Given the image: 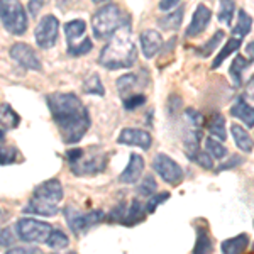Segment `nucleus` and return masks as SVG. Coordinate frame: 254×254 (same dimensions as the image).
I'll return each mask as SVG.
<instances>
[{"label": "nucleus", "mask_w": 254, "mask_h": 254, "mask_svg": "<svg viewBox=\"0 0 254 254\" xmlns=\"http://www.w3.org/2000/svg\"><path fill=\"white\" fill-rule=\"evenodd\" d=\"M208 132L212 137L219 139V141H225L227 132H225V119L222 114H214L208 121Z\"/></svg>", "instance_id": "obj_25"}, {"label": "nucleus", "mask_w": 254, "mask_h": 254, "mask_svg": "<svg viewBox=\"0 0 254 254\" xmlns=\"http://www.w3.org/2000/svg\"><path fill=\"white\" fill-rule=\"evenodd\" d=\"M146 207L144 203H141L139 200H132L129 208H126V214H124V219H122V225H127V227H132L136 225L137 222H142L146 217Z\"/></svg>", "instance_id": "obj_17"}, {"label": "nucleus", "mask_w": 254, "mask_h": 254, "mask_svg": "<svg viewBox=\"0 0 254 254\" xmlns=\"http://www.w3.org/2000/svg\"><path fill=\"white\" fill-rule=\"evenodd\" d=\"M231 114L236 119L243 121L244 124L249 127V129H253V126H254V110H253L251 105L246 104L244 98H237L236 104L232 105V109H231Z\"/></svg>", "instance_id": "obj_18"}, {"label": "nucleus", "mask_w": 254, "mask_h": 254, "mask_svg": "<svg viewBox=\"0 0 254 254\" xmlns=\"http://www.w3.org/2000/svg\"><path fill=\"white\" fill-rule=\"evenodd\" d=\"M137 75H134V73H127V75H122L121 78L117 80V90L121 95H130L132 93V90L136 88L137 85Z\"/></svg>", "instance_id": "obj_32"}, {"label": "nucleus", "mask_w": 254, "mask_h": 254, "mask_svg": "<svg viewBox=\"0 0 254 254\" xmlns=\"http://www.w3.org/2000/svg\"><path fill=\"white\" fill-rule=\"evenodd\" d=\"M170 198V193L168 191H163V193H158V195H151V198H149V202L146 203V212L147 214H153L154 210L158 208V205H161L163 202H166V200Z\"/></svg>", "instance_id": "obj_40"}, {"label": "nucleus", "mask_w": 254, "mask_h": 254, "mask_svg": "<svg viewBox=\"0 0 254 254\" xmlns=\"http://www.w3.org/2000/svg\"><path fill=\"white\" fill-rule=\"evenodd\" d=\"M212 239L208 236V231L203 227H196V244L193 253L200 254V253H210L212 251Z\"/></svg>", "instance_id": "obj_30"}, {"label": "nucleus", "mask_w": 254, "mask_h": 254, "mask_svg": "<svg viewBox=\"0 0 254 254\" xmlns=\"http://www.w3.org/2000/svg\"><path fill=\"white\" fill-rule=\"evenodd\" d=\"M48 107L64 144H76L90 129V114L75 93H49Z\"/></svg>", "instance_id": "obj_1"}, {"label": "nucleus", "mask_w": 254, "mask_h": 254, "mask_svg": "<svg viewBox=\"0 0 254 254\" xmlns=\"http://www.w3.org/2000/svg\"><path fill=\"white\" fill-rule=\"evenodd\" d=\"M163 46V38L158 31L146 29L141 34V51L144 55V58L151 60L153 56H156L159 49Z\"/></svg>", "instance_id": "obj_14"}, {"label": "nucleus", "mask_w": 254, "mask_h": 254, "mask_svg": "<svg viewBox=\"0 0 254 254\" xmlns=\"http://www.w3.org/2000/svg\"><path fill=\"white\" fill-rule=\"evenodd\" d=\"M248 53H249V61H253V43L248 44Z\"/></svg>", "instance_id": "obj_47"}, {"label": "nucleus", "mask_w": 254, "mask_h": 254, "mask_svg": "<svg viewBox=\"0 0 254 254\" xmlns=\"http://www.w3.org/2000/svg\"><path fill=\"white\" fill-rule=\"evenodd\" d=\"M32 196L38 200H43V202L48 203H60L64 196L63 187H61L60 180H48V182L41 183L38 188H34V193Z\"/></svg>", "instance_id": "obj_12"}, {"label": "nucleus", "mask_w": 254, "mask_h": 254, "mask_svg": "<svg viewBox=\"0 0 254 254\" xmlns=\"http://www.w3.org/2000/svg\"><path fill=\"white\" fill-rule=\"evenodd\" d=\"M92 48H93L92 41H90L88 38H85V39H81L80 43L68 46V55H69V56H81V55H87V53L92 51Z\"/></svg>", "instance_id": "obj_37"}, {"label": "nucleus", "mask_w": 254, "mask_h": 254, "mask_svg": "<svg viewBox=\"0 0 254 254\" xmlns=\"http://www.w3.org/2000/svg\"><path fill=\"white\" fill-rule=\"evenodd\" d=\"M107 161H109L107 153H102L97 147H92L88 151L83 149L81 156L76 161L69 163V166H71V171L76 176L95 175V173H102L107 168Z\"/></svg>", "instance_id": "obj_5"}, {"label": "nucleus", "mask_w": 254, "mask_h": 254, "mask_svg": "<svg viewBox=\"0 0 254 254\" xmlns=\"http://www.w3.org/2000/svg\"><path fill=\"white\" fill-rule=\"evenodd\" d=\"M248 246H249V236L239 234L236 237H231V239H225L220 248H222V253L225 254H237L246 251Z\"/></svg>", "instance_id": "obj_21"}, {"label": "nucleus", "mask_w": 254, "mask_h": 254, "mask_svg": "<svg viewBox=\"0 0 254 254\" xmlns=\"http://www.w3.org/2000/svg\"><path fill=\"white\" fill-rule=\"evenodd\" d=\"M188 159H190V161H195L196 165L205 168V170H212V168H214V159L208 156L207 151H202L200 147L196 151H193V153L188 154Z\"/></svg>", "instance_id": "obj_35"}, {"label": "nucleus", "mask_w": 254, "mask_h": 254, "mask_svg": "<svg viewBox=\"0 0 254 254\" xmlns=\"http://www.w3.org/2000/svg\"><path fill=\"white\" fill-rule=\"evenodd\" d=\"M251 27H253L251 15H248V12H244V10L237 12V22H236L234 29H232V34H234L236 38L243 39L244 36H248L249 32H251Z\"/></svg>", "instance_id": "obj_24"}, {"label": "nucleus", "mask_w": 254, "mask_h": 254, "mask_svg": "<svg viewBox=\"0 0 254 254\" xmlns=\"http://www.w3.org/2000/svg\"><path fill=\"white\" fill-rule=\"evenodd\" d=\"M241 41L243 39H239V38H232V39H229L227 43L224 44V48L220 49V53L217 55V58L214 60V63H212V68H219L220 64L224 63V60L227 58V56H231L232 53L234 51H237L239 49V46H241Z\"/></svg>", "instance_id": "obj_27"}, {"label": "nucleus", "mask_w": 254, "mask_h": 254, "mask_svg": "<svg viewBox=\"0 0 254 254\" xmlns=\"http://www.w3.org/2000/svg\"><path fill=\"white\" fill-rule=\"evenodd\" d=\"M0 20L14 36L24 34L27 29V14L19 0H0Z\"/></svg>", "instance_id": "obj_4"}, {"label": "nucleus", "mask_w": 254, "mask_h": 254, "mask_svg": "<svg viewBox=\"0 0 254 254\" xmlns=\"http://www.w3.org/2000/svg\"><path fill=\"white\" fill-rule=\"evenodd\" d=\"M231 134H232V139H234L236 146L239 147L241 151H244V153H251L253 151V139L248 134V130H244L243 126L232 124Z\"/></svg>", "instance_id": "obj_20"}, {"label": "nucleus", "mask_w": 254, "mask_h": 254, "mask_svg": "<svg viewBox=\"0 0 254 254\" xmlns=\"http://www.w3.org/2000/svg\"><path fill=\"white\" fill-rule=\"evenodd\" d=\"M180 3V0H159V10L163 12H170L173 7H176Z\"/></svg>", "instance_id": "obj_45"}, {"label": "nucleus", "mask_w": 254, "mask_h": 254, "mask_svg": "<svg viewBox=\"0 0 254 254\" xmlns=\"http://www.w3.org/2000/svg\"><path fill=\"white\" fill-rule=\"evenodd\" d=\"M95 3H104V2H107V0H93Z\"/></svg>", "instance_id": "obj_48"}, {"label": "nucleus", "mask_w": 254, "mask_h": 254, "mask_svg": "<svg viewBox=\"0 0 254 254\" xmlns=\"http://www.w3.org/2000/svg\"><path fill=\"white\" fill-rule=\"evenodd\" d=\"M60 34V20L55 15H44L38 22L34 29L36 43L41 49H51L58 41Z\"/></svg>", "instance_id": "obj_9"}, {"label": "nucleus", "mask_w": 254, "mask_h": 254, "mask_svg": "<svg viewBox=\"0 0 254 254\" xmlns=\"http://www.w3.org/2000/svg\"><path fill=\"white\" fill-rule=\"evenodd\" d=\"M137 191L142 196H151L156 191V180H154L153 175H147L144 176V180L141 182V185L137 187Z\"/></svg>", "instance_id": "obj_38"}, {"label": "nucleus", "mask_w": 254, "mask_h": 254, "mask_svg": "<svg viewBox=\"0 0 254 254\" xmlns=\"http://www.w3.org/2000/svg\"><path fill=\"white\" fill-rule=\"evenodd\" d=\"M142 171H144V158L137 153H132L130 154V159H129V165H127L126 170L121 173L119 180H121L122 183L130 185V183H136L137 180L141 178Z\"/></svg>", "instance_id": "obj_15"}, {"label": "nucleus", "mask_w": 254, "mask_h": 254, "mask_svg": "<svg viewBox=\"0 0 254 254\" xmlns=\"http://www.w3.org/2000/svg\"><path fill=\"white\" fill-rule=\"evenodd\" d=\"M248 66H251V61H248L241 55H237L234 61H232L231 76H232V81H234V87H241V85H243V73Z\"/></svg>", "instance_id": "obj_26"}, {"label": "nucleus", "mask_w": 254, "mask_h": 254, "mask_svg": "<svg viewBox=\"0 0 254 254\" xmlns=\"http://www.w3.org/2000/svg\"><path fill=\"white\" fill-rule=\"evenodd\" d=\"M64 217H66V222L69 225L75 234H81V232L88 231L90 227L97 225L98 222L105 219V212L102 210H93V212H80L73 207H66L64 208Z\"/></svg>", "instance_id": "obj_7"}, {"label": "nucleus", "mask_w": 254, "mask_h": 254, "mask_svg": "<svg viewBox=\"0 0 254 254\" xmlns=\"http://www.w3.org/2000/svg\"><path fill=\"white\" fill-rule=\"evenodd\" d=\"M83 90L85 93H90V95H98V97H104L105 95V87L104 83H102L100 76L98 75H90L87 80H85L83 83Z\"/></svg>", "instance_id": "obj_33"}, {"label": "nucleus", "mask_w": 254, "mask_h": 254, "mask_svg": "<svg viewBox=\"0 0 254 254\" xmlns=\"http://www.w3.org/2000/svg\"><path fill=\"white\" fill-rule=\"evenodd\" d=\"M210 17H212V10L208 9L207 5H203V3H198L193 12V17H191L190 26L187 27V32H185L187 38H196V36L202 34V32L208 27Z\"/></svg>", "instance_id": "obj_13"}, {"label": "nucleus", "mask_w": 254, "mask_h": 254, "mask_svg": "<svg viewBox=\"0 0 254 254\" xmlns=\"http://www.w3.org/2000/svg\"><path fill=\"white\" fill-rule=\"evenodd\" d=\"M53 225L38 219H19L15 222V232H17L19 239L27 244L36 243H46L49 232H51Z\"/></svg>", "instance_id": "obj_6"}, {"label": "nucleus", "mask_w": 254, "mask_h": 254, "mask_svg": "<svg viewBox=\"0 0 254 254\" xmlns=\"http://www.w3.org/2000/svg\"><path fill=\"white\" fill-rule=\"evenodd\" d=\"M46 244L51 249H58L60 251V249H64L69 246V237L63 231H60V229H51V232H49L46 239Z\"/></svg>", "instance_id": "obj_28"}, {"label": "nucleus", "mask_w": 254, "mask_h": 254, "mask_svg": "<svg viewBox=\"0 0 254 254\" xmlns=\"http://www.w3.org/2000/svg\"><path fill=\"white\" fill-rule=\"evenodd\" d=\"M124 214H126V203H119L117 207L112 208V212H110V222H122V219H124Z\"/></svg>", "instance_id": "obj_41"}, {"label": "nucleus", "mask_w": 254, "mask_h": 254, "mask_svg": "<svg viewBox=\"0 0 254 254\" xmlns=\"http://www.w3.org/2000/svg\"><path fill=\"white\" fill-rule=\"evenodd\" d=\"M241 163H243V158H241V156H232V159L227 163V165L219 166V171L220 170H227V168H232V166H237V165H241Z\"/></svg>", "instance_id": "obj_46"}, {"label": "nucleus", "mask_w": 254, "mask_h": 254, "mask_svg": "<svg viewBox=\"0 0 254 254\" xmlns=\"http://www.w3.org/2000/svg\"><path fill=\"white\" fill-rule=\"evenodd\" d=\"M5 141V139H3ZM3 141H0V165H10V163L17 161L19 151L12 146L3 144Z\"/></svg>", "instance_id": "obj_36"}, {"label": "nucleus", "mask_w": 254, "mask_h": 254, "mask_svg": "<svg viewBox=\"0 0 254 254\" xmlns=\"http://www.w3.org/2000/svg\"><path fill=\"white\" fill-rule=\"evenodd\" d=\"M183 14H185V10H183V7H180V9H176L175 12L166 14L165 17L158 19V26L165 31H176L183 20Z\"/></svg>", "instance_id": "obj_23"}, {"label": "nucleus", "mask_w": 254, "mask_h": 254, "mask_svg": "<svg viewBox=\"0 0 254 254\" xmlns=\"http://www.w3.org/2000/svg\"><path fill=\"white\" fill-rule=\"evenodd\" d=\"M24 214H32V215H41V217H53L58 214V207L55 203H48L43 200H38L32 196L31 202L24 207Z\"/></svg>", "instance_id": "obj_16"}, {"label": "nucleus", "mask_w": 254, "mask_h": 254, "mask_svg": "<svg viewBox=\"0 0 254 254\" xmlns=\"http://www.w3.org/2000/svg\"><path fill=\"white\" fill-rule=\"evenodd\" d=\"M205 151L212 159H225V156H227L225 146L220 144L219 139H214V137L205 139Z\"/></svg>", "instance_id": "obj_31"}, {"label": "nucleus", "mask_w": 254, "mask_h": 254, "mask_svg": "<svg viewBox=\"0 0 254 254\" xmlns=\"http://www.w3.org/2000/svg\"><path fill=\"white\" fill-rule=\"evenodd\" d=\"M24 254V253H41L39 248H34V246H15V248H10L7 254Z\"/></svg>", "instance_id": "obj_43"}, {"label": "nucleus", "mask_w": 254, "mask_h": 254, "mask_svg": "<svg viewBox=\"0 0 254 254\" xmlns=\"http://www.w3.org/2000/svg\"><path fill=\"white\" fill-rule=\"evenodd\" d=\"M224 31H217L214 36H212L210 39L207 41L203 46H200V48H196V53H198L200 56H203V58H207V56H210L212 53L215 51L217 48H219V44L222 43V39H224Z\"/></svg>", "instance_id": "obj_34"}, {"label": "nucleus", "mask_w": 254, "mask_h": 254, "mask_svg": "<svg viewBox=\"0 0 254 254\" xmlns=\"http://www.w3.org/2000/svg\"><path fill=\"white\" fill-rule=\"evenodd\" d=\"M119 144L124 146H139L141 149L147 151L153 144V137L151 134L144 129H136V127H126V129L121 130L117 137Z\"/></svg>", "instance_id": "obj_11"}, {"label": "nucleus", "mask_w": 254, "mask_h": 254, "mask_svg": "<svg viewBox=\"0 0 254 254\" xmlns=\"http://www.w3.org/2000/svg\"><path fill=\"white\" fill-rule=\"evenodd\" d=\"M43 5H44V0H29V14H31V17H36V15L39 14L41 9H43Z\"/></svg>", "instance_id": "obj_44"}, {"label": "nucleus", "mask_w": 254, "mask_h": 254, "mask_svg": "<svg viewBox=\"0 0 254 254\" xmlns=\"http://www.w3.org/2000/svg\"><path fill=\"white\" fill-rule=\"evenodd\" d=\"M122 24H126V15L116 3L102 7L92 19L93 34L97 39H110Z\"/></svg>", "instance_id": "obj_3"}, {"label": "nucleus", "mask_w": 254, "mask_h": 254, "mask_svg": "<svg viewBox=\"0 0 254 254\" xmlns=\"http://www.w3.org/2000/svg\"><path fill=\"white\" fill-rule=\"evenodd\" d=\"M180 107H182V98L178 95H171L170 100H168V112H170V116H176Z\"/></svg>", "instance_id": "obj_42"}, {"label": "nucleus", "mask_w": 254, "mask_h": 254, "mask_svg": "<svg viewBox=\"0 0 254 254\" xmlns=\"http://www.w3.org/2000/svg\"><path fill=\"white\" fill-rule=\"evenodd\" d=\"M146 104V97L144 95H139V93H130V95L124 97V109L126 110H136L141 105Z\"/></svg>", "instance_id": "obj_39"}, {"label": "nucleus", "mask_w": 254, "mask_h": 254, "mask_svg": "<svg viewBox=\"0 0 254 254\" xmlns=\"http://www.w3.org/2000/svg\"><path fill=\"white\" fill-rule=\"evenodd\" d=\"M64 32H66V38H68V46L76 44L83 38L85 32H87V22L81 19L69 20V22H66V26H64Z\"/></svg>", "instance_id": "obj_19"}, {"label": "nucleus", "mask_w": 254, "mask_h": 254, "mask_svg": "<svg viewBox=\"0 0 254 254\" xmlns=\"http://www.w3.org/2000/svg\"><path fill=\"white\" fill-rule=\"evenodd\" d=\"M20 122V117L17 112L9 104H0V126L3 129H15Z\"/></svg>", "instance_id": "obj_22"}, {"label": "nucleus", "mask_w": 254, "mask_h": 254, "mask_svg": "<svg viewBox=\"0 0 254 254\" xmlns=\"http://www.w3.org/2000/svg\"><path fill=\"white\" fill-rule=\"evenodd\" d=\"M10 58L26 69H32V71H41L43 69L38 53L26 43H15L10 48Z\"/></svg>", "instance_id": "obj_10"}, {"label": "nucleus", "mask_w": 254, "mask_h": 254, "mask_svg": "<svg viewBox=\"0 0 254 254\" xmlns=\"http://www.w3.org/2000/svg\"><path fill=\"white\" fill-rule=\"evenodd\" d=\"M234 10H236L234 0H219V14H217L219 22L229 26L232 22V17H234Z\"/></svg>", "instance_id": "obj_29"}, {"label": "nucleus", "mask_w": 254, "mask_h": 254, "mask_svg": "<svg viewBox=\"0 0 254 254\" xmlns=\"http://www.w3.org/2000/svg\"><path fill=\"white\" fill-rule=\"evenodd\" d=\"M137 61V49L130 36V24H122L114 32L112 38L102 49L98 63L105 69H126L132 68Z\"/></svg>", "instance_id": "obj_2"}, {"label": "nucleus", "mask_w": 254, "mask_h": 254, "mask_svg": "<svg viewBox=\"0 0 254 254\" xmlns=\"http://www.w3.org/2000/svg\"><path fill=\"white\" fill-rule=\"evenodd\" d=\"M153 170L168 185L178 187L183 182V168L168 154H156V158L153 159Z\"/></svg>", "instance_id": "obj_8"}]
</instances>
